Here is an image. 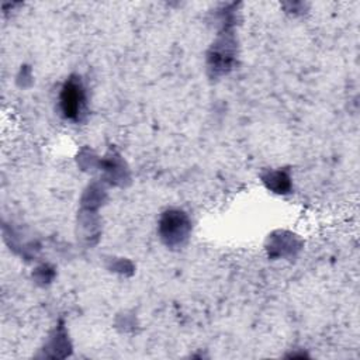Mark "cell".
<instances>
[{"mask_svg":"<svg viewBox=\"0 0 360 360\" xmlns=\"http://www.w3.org/2000/svg\"><path fill=\"white\" fill-rule=\"evenodd\" d=\"M82 103H83V90L80 84L76 80H69L63 86L62 94H60V104L65 115L69 118H75L82 108Z\"/></svg>","mask_w":360,"mask_h":360,"instance_id":"cell-1","label":"cell"}]
</instances>
